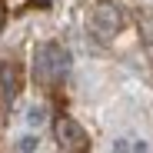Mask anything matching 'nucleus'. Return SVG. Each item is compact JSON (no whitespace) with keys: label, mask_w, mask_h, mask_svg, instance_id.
Returning a JSON list of instances; mask_svg holds the SVG:
<instances>
[{"label":"nucleus","mask_w":153,"mask_h":153,"mask_svg":"<svg viewBox=\"0 0 153 153\" xmlns=\"http://www.w3.org/2000/svg\"><path fill=\"white\" fill-rule=\"evenodd\" d=\"M67 70H70V53L60 43H43L37 50V73L43 80H60Z\"/></svg>","instance_id":"1"},{"label":"nucleus","mask_w":153,"mask_h":153,"mask_svg":"<svg viewBox=\"0 0 153 153\" xmlns=\"http://www.w3.org/2000/svg\"><path fill=\"white\" fill-rule=\"evenodd\" d=\"M90 27L103 37V40H110V37L123 27V17H120V10H117L113 4H97L93 13H90Z\"/></svg>","instance_id":"2"},{"label":"nucleus","mask_w":153,"mask_h":153,"mask_svg":"<svg viewBox=\"0 0 153 153\" xmlns=\"http://www.w3.org/2000/svg\"><path fill=\"white\" fill-rule=\"evenodd\" d=\"M57 140L63 143V150H73V153H87V146H90L83 126L76 123V120H70V117L57 120Z\"/></svg>","instance_id":"3"},{"label":"nucleus","mask_w":153,"mask_h":153,"mask_svg":"<svg viewBox=\"0 0 153 153\" xmlns=\"http://www.w3.org/2000/svg\"><path fill=\"white\" fill-rule=\"evenodd\" d=\"M43 117H47V110H43V107H30V117H27V120H30V126H40V120H43Z\"/></svg>","instance_id":"4"},{"label":"nucleus","mask_w":153,"mask_h":153,"mask_svg":"<svg viewBox=\"0 0 153 153\" xmlns=\"http://www.w3.org/2000/svg\"><path fill=\"white\" fill-rule=\"evenodd\" d=\"M33 146H37L33 137H23V140H20V153H33Z\"/></svg>","instance_id":"5"}]
</instances>
